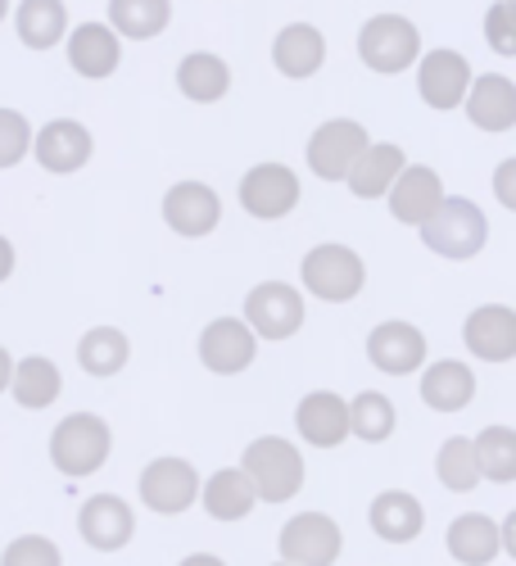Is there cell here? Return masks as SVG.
<instances>
[{"label": "cell", "instance_id": "2", "mask_svg": "<svg viewBox=\"0 0 516 566\" xmlns=\"http://www.w3.org/2000/svg\"><path fill=\"white\" fill-rule=\"evenodd\" d=\"M109 449H114V431L96 412H69L51 436V462L64 471V476H77V481L96 476L109 458Z\"/></svg>", "mask_w": 516, "mask_h": 566}, {"label": "cell", "instance_id": "17", "mask_svg": "<svg viewBox=\"0 0 516 566\" xmlns=\"http://www.w3.org/2000/svg\"><path fill=\"white\" fill-rule=\"evenodd\" d=\"M77 531H82V539L91 548L118 553L136 535V516H131V507L118 494H91L82 503V512H77Z\"/></svg>", "mask_w": 516, "mask_h": 566}, {"label": "cell", "instance_id": "23", "mask_svg": "<svg viewBox=\"0 0 516 566\" xmlns=\"http://www.w3.org/2000/svg\"><path fill=\"white\" fill-rule=\"evenodd\" d=\"M444 544H449V557L462 562V566H489L503 553V531L485 512H462L449 526Z\"/></svg>", "mask_w": 516, "mask_h": 566}, {"label": "cell", "instance_id": "34", "mask_svg": "<svg viewBox=\"0 0 516 566\" xmlns=\"http://www.w3.org/2000/svg\"><path fill=\"white\" fill-rule=\"evenodd\" d=\"M394 427H399L394 403H390L381 390H362V395H354V403H349V431H354L358 440H367V444H386V440L394 436Z\"/></svg>", "mask_w": 516, "mask_h": 566}, {"label": "cell", "instance_id": "32", "mask_svg": "<svg viewBox=\"0 0 516 566\" xmlns=\"http://www.w3.org/2000/svg\"><path fill=\"white\" fill-rule=\"evenodd\" d=\"M435 476L444 490L453 494H466V490H476L485 476H481V453H476V440H466V436H453L440 444L435 453Z\"/></svg>", "mask_w": 516, "mask_h": 566}, {"label": "cell", "instance_id": "43", "mask_svg": "<svg viewBox=\"0 0 516 566\" xmlns=\"http://www.w3.org/2000/svg\"><path fill=\"white\" fill-rule=\"evenodd\" d=\"M177 566H227L222 557H213V553H191V557H181Z\"/></svg>", "mask_w": 516, "mask_h": 566}, {"label": "cell", "instance_id": "35", "mask_svg": "<svg viewBox=\"0 0 516 566\" xmlns=\"http://www.w3.org/2000/svg\"><path fill=\"white\" fill-rule=\"evenodd\" d=\"M476 453H481V476L494 485H512L516 481V431L512 427H485L476 436Z\"/></svg>", "mask_w": 516, "mask_h": 566}, {"label": "cell", "instance_id": "45", "mask_svg": "<svg viewBox=\"0 0 516 566\" xmlns=\"http://www.w3.org/2000/svg\"><path fill=\"white\" fill-rule=\"evenodd\" d=\"M272 566H291V562H272Z\"/></svg>", "mask_w": 516, "mask_h": 566}, {"label": "cell", "instance_id": "21", "mask_svg": "<svg viewBox=\"0 0 516 566\" xmlns=\"http://www.w3.org/2000/svg\"><path fill=\"white\" fill-rule=\"evenodd\" d=\"M272 64H276L281 77H291V82L317 77L322 64H326V36H322V28L286 23L276 32V41H272Z\"/></svg>", "mask_w": 516, "mask_h": 566}, {"label": "cell", "instance_id": "1", "mask_svg": "<svg viewBox=\"0 0 516 566\" xmlns=\"http://www.w3.org/2000/svg\"><path fill=\"white\" fill-rule=\"evenodd\" d=\"M489 241V218L481 205L444 196V205L421 222V245L435 250L440 259H476Z\"/></svg>", "mask_w": 516, "mask_h": 566}, {"label": "cell", "instance_id": "9", "mask_svg": "<svg viewBox=\"0 0 516 566\" xmlns=\"http://www.w3.org/2000/svg\"><path fill=\"white\" fill-rule=\"evenodd\" d=\"M200 490H204L200 471L186 458H155L146 471H140V503H146L150 512H159V516L186 512L200 499Z\"/></svg>", "mask_w": 516, "mask_h": 566}, {"label": "cell", "instance_id": "14", "mask_svg": "<svg viewBox=\"0 0 516 566\" xmlns=\"http://www.w3.org/2000/svg\"><path fill=\"white\" fill-rule=\"evenodd\" d=\"M164 222L177 235H186V241H200V235H209L222 222V200L204 181H177L164 196Z\"/></svg>", "mask_w": 516, "mask_h": 566}, {"label": "cell", "instance_id": "31", "mask_svg": "<svg viewBox=\"0 0 516 566\" xmlns=\"http://www.w3.org/2000/svg\"><path fill=\"white\" fill-rule=\"evenodd\" d=\"M64 390V376L51 358H23L14 363V376H10V395L19 408H51Z\"/></svg>", "mask_w": 516, "mask_h": 566}, {"label": "cell", "instance_id": "28", "mask_svg": "<svg viewBox=\"0 0 516 566\" xmlns=\"http://www.w3.org/2000/svg\"><path fill=\"white\" fill-rule=\"evenodd\" d=\"M427 526V507L417 503V494L408 490H386L371 499V531L386 544H412Z\"/></svg>", "mask_w": 516, "mask_h": 566}, {"label": "cell", "instance_id": "24", "mask_svg": "<svg viewBox=\"0 0 516 566\" xmlns=\"http://www.w3.org/2000/svg\"><path fill=\"white\" fill-rule=\"evenodd\" d=\"M200 503H204V512L213 516V522H245V516L254 512V503H259V490L245 476V467H222L204 481Z\"/></svg>", "mask_w": 516, "mask_h": 566}, {"label": "cell", "instance_id": "7", "mask_svg": "<svg viewBox=\"0 0 516 566\" xmlns=\"http://www.w3.org/2000/svg\"><path fill=\"white\" fill-rule=\"evenodd\" d=\"M367 146H371V140H367V127L358 118H326L308 136V168L322 181H345Z\"/></svg>", "mask_w": 516, "mask_h": 566}, {"label": "cell", "instance_id": "15", "mask_svg": "<svg viewBox=\"0 0 516 566\" xmlns=\"http://www.w3.org/2000/svg\"><path fill=\"white\" fill-rule=\"evenodd\" d=\"M462 340L481 363H512L516 358V308L507 304H481L466 313Z\"/></svg>", "mask_w": 516, "mask_h": 566}, {"label": "cell", "instance_id": "30", "mask_svg": "<svg viewBox=\"0 0 516 566\" xmlns=\"http://www.w3.org/2000/svg\"><path fill=\"white\" fill-rule=\"evenodd\" d=\"M172 23V0H109V28L123 41H155Z\"/></svg>", "mask_w": 516, "mask_h": 566}, {"label": "cell", "instance_id": "5", "mask_svg": "<svg viewBox=\"0 0 516 566\" xmlns=\"http://www.w3.org/2000/svg\"><path fill=\"white\" fill-rule=\"evenodd\" d=\"M241 467H245V476L254 481L263 503H286V499H295L304 490V453L291 440H281V436H259L245 449Z\"/></svg>", "mask_w": 516, "mask_h": 566}, {"label": "cell", "instance_id": "26", "mask_svg": "<svg viewBox=\"0 0 516 566\" xmlns=\"http://www.w3.org/2000/svg\"><path fill=\"white\" fill-rule=\"evenodd\" d=\"M403 168H408V159H403L399 146H390V140H371L345 181H349V191L358 200H381V196H390V186L399 181Z\"/></svg>", "mask_w": 516, "mask_h": 566}, {"label": "cell", "instance_id": "44", "mask_svg": "<svg viewBox=\"0 0 516 566\" xmlns=\"http://www.w3.org/2000/svg\"><path fill=\"white\" fill-rule=\"evenodd\" d=\"M6 14H10V0H0V23H6Z\"/></svg>", "mask_w": 516, "mask_h": 566}, {"label": "cell", "instance_id": "13", "mask_svg": "<svg viewBox=\"0 0 516 566\" xmlns=\"http://www.w3.org/2000/svg\"><path fill=\"white\" fill-rule=\"evenodd\" d=\"M69 51V69L77 77H91V82H105L118 73L123 64V36L109 28V23H77L64 41Z\"/></svg>", "mask_w": 516, "mask_h": 566}, {"label": "cell", "instance_id": "46", "mask_svg": "<svg viewBox=\"0 0 516 566\" xmlns=\"http://www.w3.org/2000/svg\"><path fill=\"white\" fill-rule=\"evenodd\" d=\"M512 6H516V0H512Z\"/></svg>", "mask_w": 516, "mask_h": 566}, {"label": "cell", "instance_id": "22", "mask_svg": "<svg viewBox=\"0 0 516 566\" xmlns=\"http://www.w3.org/2000/svg\"><path fill=\"white\" fill-rule=\"evenodd\" d=\"M386 200H390V213H394L399 222L421 227V222H427V218L444 205V181H440V172L427 168V164H408V168L399 172V181L390 186Z\"/></svg>", "mask_w": 516, "mask_h": 566}, {"label": "cell", "instance_id": "40", "mask_svg": "<svg viewBox=\"0 0 516 566\" xmlns=\"http://www.w3.org/2000/svg\"><path fill=\"white\" fill-rule=\"evenodd\" d=\"M498 531H503V553H512V562H516V507L507 512V522Z\"/></svg>", "mask_w": 516, "mask_h": 566}, {"label": "cell", "instance_id": "36", "mask_svg": "<svg viewBox=\"0 0 516 566\" xmlns=\"http://www.w3.org/2000/svg\"><path fill=\"white\" fill-rule=\"evenodd\" d=\"M32 140H36V132L19 109H0V172L19 168L32 155Z\"/></svg>", "mask_w": 516, "mask_h": 566}, {"label": "cell", "instance_id": "41", "mask_svg": "<svg viewBox=\"0 0 516 566\" xmlns=\"http://www.w3.org/2000/svg\"><path fill=\"white\" fill-rule=\"evenodd\" d=\"M10 272H14V245L0 235V281H10Z\"/></svg>", "mask_w": 516, "mask_h": 566}, {"label": "cell", "instance_id": "42", "mask_svg": "<svg viewBox=\"0 0 516 566\" xmlns=\"http://www.w3.org/2000/svg\"><path fill=\"white\" fill-rule=\"evenodd\" d=\"M10 376H14V358H10V349L0 345V395L10 390Z\"/></svg>", "mask_w": 516, "mask_h": 566}, {"label": "cell", "instance_id": "29", "mask_svg": "<svg viewBox=\"0 0 516 566\" xmlns=\"http://www.w3.org/2000/svg\"><path fill=\"white\" fill-rule=\"evenodd\" d=\"M472 395H476V376L457 358H440L421 371V399H427V408H435V412H462L472 403Z\"/></svg>", "mask_w": 516, "mask_h": 566}, {"label": "cell", "instance_id": "19", "mask_svg": "<svg viewBox=\"0 0 516 566\" xmlns=\"http://www.w3.org/2000/svg\"><path fill=\"white\" fill-rule=\"evenodd\" d=\"M462 109L481 132H512L516 127V82L507 73H476Z\"/></svg>", "mask_w": 516, "mask_h": 566}, {"label": "cell", "instance_id": "10", "mask_svg": "<svg viewBox=\"0 0 516 566\" xmlns=\"http://www.w3.org/2000/svg\"><path fill=\"white\" fill-rule=\"evenodd\" d=\"M472 64H466L462 51H449V45H440V51H427L417 60V91L421 101H427L431 109L449 114V109H462L466 91H472Z\"/></svg>", "mask_w": 516, "mask_h": 566}, {"label": "cell", "instance_id": "33", "mask_svg": "<svg viewBox=\"0 0 516 566\" xmlns=\"http://www.w3.org/2000/svg\"><path fill=\"white\" fill-rule=\"evenodd\" d=\"M127 358H131V345L118 326H91V332L77 340V363L91 376H114L127 367Z\"/></svg>", "mask_w": 516, "mask_h": 566}, {"label": "cell", "instance_id": "12", "mask_svg": "<svg viewBox=\"0 0 516 566\" xmlns=\"http://www.w3.org/2000/svg\"><path fill=\"white\" fill-rule=\"evenodd\" d=\"M32 155H36V164L45 172L69 177V172H77V168L91 164V155H96V140H91V132L77 118H51V123L36 132Z\"/></svg>", "mask_w": 516, "mask_h": 566}, {"label": "cell", "instance_id": "8", "mask_svg": "<svg viewBox=\"0 0 516 566\" xmlns=\"http://www.w3.org/2000/svg\"><path fill=\"white\" fill-rule=\"evenodd\" d=\"M245 322L259 340H291L304 326V295L291 281H259L245 295Z\"/></svg>", "mask_w": 516, "mask_h": 566}, {"label": "cell", "instance_id": "3", "mask_svg": "<svg viewBox=\"0 0 516 566\" xmlns=\"http://www.w3.org/2000/svg\"><path fill=\"white\" fill-rule=\"evenodd\" d=\"M358 60L381 77L412 69L421 60V28L403 14H371L358 28Z\"/></svg>", "mask_w": 516, "mask_h": 566}, {"label": "cell", "instance_id": "6", "mask_svg": "<svg viewBox=\"0 0 516 566\" xmlns=\"http://www.w3.org/2000/svg\"><path fill=\"white\" fill-rule=\"evenodd\" d=\"M276 548H281V562L291 566H336V557L345 553V535L326 512H299L281 526Z\"/></svg>", "mask_w": 516, "mask_h": 566}, {"label": "cell", "instance_id": "11", "mask_svg": "<svg viewBox=\"0 0 516 566\" xmlns=\"http://www.w3.org/2000/svg\"><path fill=\"white\" fill-rule=\"evenodd\" d=\"M295 205H299V177L286 164H254L241 177V209L245 213H254L263 222H276V218H286Z\"/></svg>", "mask_w": 516, "mask_h": 566}, {"label": "cell", "instance_id": "16", "mask_svg": "<svg viewBox=\"0 0 516 566\" xmlns=\"http://www.w3.org/2000/svg\"><path fill=\"white\" fill-rule=\"evenodd\" d=\"M259 354V340L250 332V322L241 317H218L204 326V336H200V363L218 376H241Z\"/></svg>", "mask_w": 516, "mask_h": 566}, {"label": "cell", "instance_id": "18", "mask_svg": "<svg viewBox=\"0 0 516 566\" xmlns=\"http://www.w3.org/2000/svg\"><path fill=\"white\" fill-rule=\"evenodd\" d=\"M295 427L313 449H340L354 431H349V403L336 390H313L299 399L295 408Z\"/></svg>", "mask_w": 516, "mask_h": 566}, {"label": "cell", "instance_id": "25", "mask_svg": "<svg viewBox=\"0 0 516 566\" xmlns=\"http://www.w3.org/2000/svg\"><path fill=\"white\" fill-rule=\"evenodd\" d=\"M14 32L28 51H55L60 41H69V6L64 0H19L14 10Z\"/></svg>", "mask_w": 516, "mask_h": 566}, {"label": "cell", "instance_id": "38", "mask_svg": "<svg viewBox=\"0 0 516 566\" xmlns=\"http://www.w3.org/2000/svg\"><path fill=\"white\" fill-rule=\"evenodd\" d=\"M485 41L503 60H516V6L512 0H494L485 10Z\"/></svg>", "mask_w": 516, "mask_h": 566}, {"label": "cell", "instance_id": "27", "mask_svg": "<svg viewBox=\"0 0 516 566\" xmlns=\"http://www.w3.org/2000/svg\"><path fill=\"white\" fill-rule=\"evenodd\" d=\"M177 91L196 105H218L231 91V64L213 51H191L177 64Z\"/></svg>", "mask_w": 516, "mask_h": 566}, {"label": "cell", "instance_id": "4", "mask_svg": "<svg viewBox=\"0 0 516 566\" xmlns=\"http://www.w3.org/2000/svg\"><path fill=\"white\" fill-rule=\"evenodd\" d=\"M299 281H304L308 295H317V300H326V304H349V300H358V291L367 286V263L358 259V250L326 241V245H313V250L304 254Z\"/></svg>", "mask_w": 516, "mask_h": 566}, {"label": "cell", "instance_id": "39", "mask_svg": "<svg viewBox=\"0 0 516 566\" xmlns=\"http://www.w3.org/2000/svg\"><path fill=\"white\" fill-rule=\"evenodd\" d=\"M494 196H498V205H503V209H512V213H516V155H512V159H503V164L494 168Z\"/></svg>", "mask_w": 516, "mask_h": 566}, {"label": "cell", "instance_id": "37", "mask_svg": "<svg viewBox=\"0 0 516 566\" xmlns=\"http://www.w3.org/2000/svg\"><path fill=\"white\" fill-rule=\"evenodd\" d=\"M0 566H64V553L45 535H19L0 553Z\"/></svg>", "mask_w": 516, "mask_h": 566}, {"label": "cell", "instance_id": "20", "mask_svg": "<svg viewBox=\"0 0 516 566\" xmlns=\"http://www.w3.org/2000/svg\"><path fill=\"white\" fill-rule=\"evenodd\" d=\"M367 358L386 376H408L427 363V336H421L412 322H381L377 332L367 336Z\"/></svg>", "mask_w": 516, "mask_h": 566}]
</instances>
